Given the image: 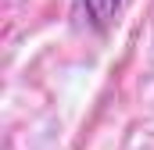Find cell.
I'll return each instance as SVG.
<instances>
[{"label": "cell", "mask_w": 154, "mask_h": 150, "mask_svg": "<svg viewBox=\"0 0 154 150\" xmlns=\"http://www.w3.org/2000/svg\"><path fill=\"white\" fill-rule=\"evenodd\" d=\"M79 7H82L86 22H90L97 32H104V29H111V22H115L122 0H79Z\"/></svg>", "instance_id": "1"}]
</instances>
